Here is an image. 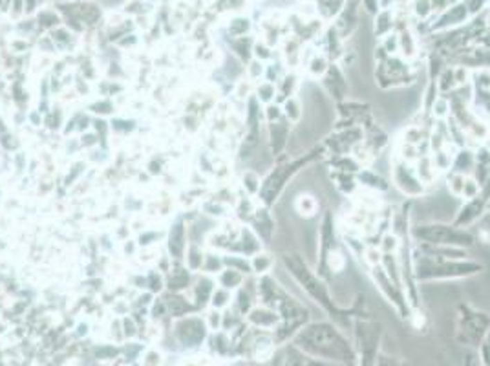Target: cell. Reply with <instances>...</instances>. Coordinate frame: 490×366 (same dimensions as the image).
<instances>
[{
    "mask_svg": "<svg viewBox=\"0 0 490 366\" xmlns=\"http://www.w3.org/2000/svg\"><path fill=\"white\" fill-rule=\"evenodd\" d=\"M258 96H260L262 101H269L274 96V88L271 85H263V87L258 88Z\"/></svg>",
    "mask_w": 490,
    "mask_h": 366,
    "instance_id": "cell-27",
    "label": "cell"
},
{
    "mask_svg": "<svg viewBox=\"0 0 490 366\" xmlns=\"http://www.w3.org/2000/svg\"><path fill=\"white\" fill-rule=\"evenodd\" d=\"M271 137H273V154H278L286 145V137H288V128L282 123H273V128H271Z\"/></svg>",
    "mask_w": 490,
    "mask_h": 366,
    "instance_id": "cell-13",
    "label": "cell"
},
{
    "mask_svg": "<svg viewBox=\"0 0 490 366\" xmlns=\"http://www.w3.org/2000/svg\"><path fill=\"white\" fill-rule=\"evenodd\" d=\"M256 229H258V233L262 234V236L265 240H268L269 236H271V231H273V222H271V218H269L265 211H258V214H256Z\"/></svg>",
    "mask_w": 490,
    "mask_h": 366,
    "instance_id": "cell-15",
    "label": "cell"
},
{
    "mask_svg": "<svg viewBox=\"0 0 490 366\" xmlns=\"http://www.w3.org/2000/svg\"><path fill=\"white\" fill-rule=\"evenodd\" d=\"M481 365L483 366H490V333L487 336V339L481 345Z\"/></svg>",
    "mask_w": 490,
    "mask_h": 366,
    "instance_id": "cell-25",
    "label": "cell"
},
{
    "mask_svg": "<svg viewBox=\"0 0 490 366\" xmlns=\"http://www.w3.org/2000/svg\"><path fill=\"white\" fill-rule=\"evenodd\" d=\"M317 200H315V196H311V194H300L299 198H297V202H295V207H297V211H299L302 216H313L315 213H317Z\"/></svg>",
    "mask_w": 490,
    "mask_h": 366,
    "instance_id": "cell-12",
    "label": "cell"
},
{
    "mask_svg": "<svg viewBox=\"0 0 490 366\" xmlns=\"http://www.w3.org/2000/svg\"><path fill=\"white\" fill-rule=\"evenodd\" d=\"M283 264H286V268L289 270V273L299 280V284L302 286V290L306 291V293H308L317 304H320L324 310L329 311L331 317H337V319H339V315H337L339 311H337V308H335L333 300L329 299L326 284H324L322 280H320L313 271L309 270L308 265L304 264V260L300 259L299 254H286V256H283Z\"/></svg>",
    "mask_w": 490,
    "mask_h": 366,
    "instance_id": "cell-2",
    "label": "cell"
},
{
    "mask_svg": "<svg viewBox=\"0 0 490 366\" xmlns=\"http://www.w3.org/2000/svg\"><path fill=\"white\" fill-rule=\"evenodd\" d=\"M475 79V87L480 88V90H490V71L487 70H481L478 71L474 76Z\"/></svg>",
    "mask_w": 490,
    "mask_h": 366,
    "instance_id": "cell-23",
    "label": "cell"
},
{
    "mask_svg": "<svg viewBox=\"0 0 490 366\" xmlns=\"http://www.w3.org/2000/svg\"><path fill=\"white\" fill-rule=\"evenodd\" d=\"M357 180H359L360 185L371 189V191H386V189H388V183L384 182L380 176L371 173V171H362V173H359Z\"/></svg>",
    "mask_w": 490,
    "mask_h": 366,
    "instance_id": "cell-11",
    "label": "cell"
},
{
    "mask_svg": "<svg viewBox=\"0 0 490 366\" xmlns=\"http://www.w3.org/2000/svg\"><path fill=\"white\" fill-rule=\"evenodd\" d=\"M417 240H423L430 245H454V247H465L472 245L474 238L466 231L446 224H430L419 225L412 233Z\"/></svg>",
    "mask_w": 490,
    "mask_h": 366,
    "instance_id": "cell-4",
    "label": "cell"
},
{
    "mask_svg": "<svg viewBox=\"0 0 490 366\" xmlns=\"http://www.w3.org/2000/svg\"><path fill=\"white\" fill-rule=\"evenodd\" d=\"M251 320H253L254 324L273 326L280 320V315H277L274 311H269V310H254L253 313H251Z\"/></svg>",
    "mask_w": 490,
    "mask_h": 366,
    "instance_id": "cell-14",
    "label": "cell"
},
{
    "mask_svg": "<svg viewBox=\"0 0 490 366\" xmlns=\"http://www.w3.org/2000/svg\"><path fill=\"white\" fill-rule=\"evenodd\" d=\"M283 366H320L319 363L313 361V357H309L308 354H304L297 346H291L286 356V365Z\"/></svg>",
    "mask_w": 490,
    "mask_h": 366,
    "instance_id": "cell-9",
    "label": "cell"
},
{
    "mask_svg": "<svg viewBox=\"0 0 490 366\" xmlns=\"http://www.w3.org/2000/svg\"><path fill=\"white\" fill-rule=\"evenodd\" d=\"M308 68H309V73H311L313 77H322L326 76V71H328V61H326L322 55L320 57L317 55L313 61L309 62Z\"/></svg>",
    "mask_w": 490,
    "mask_h": 366,
    "instance_id": "cell-17",
    "label": "cell"
},
{
    "mask_svg": "<svg viewBox=\"0 0 490 366\" xmlns=\"http://www.w3.org/2000/svg\"><path fill=\"white\" fill-rule=\"evenodd\" d=\"M271 264H273V260L269 259L268 254H258L253 262V268L256 273H265L271 268Z\"/></svg>",
    "mask_w": 490,
    "mask_h": 366,
    "instance_id": "cell-22",
    "label": "cell"
},
{
    "mask_svg": "<svg viewBox=\"0 0 490 366\" xmlns=\"http://www.w3.org/2000/svg\"><path fill=\"white\" fill-rule=\"evenodd\" d=\"M394 182L397 189L408 196H419L425 191V185L419 182L414 167H410L405 159H397L394 163Z\"/></svg>",
    "mask_w": 490,
    "mask_h": 366,
    "instance_id": "cell-6",
    "label": "cell"
},
{
    "mask_svg": "<svg viewBox=\"0 0 490 366\" xmlns=\"http://www.w3.org/2000/svg\"><path fill=\"white\" fill-rule=\"evenodd\" d=\"M465 174L461 173H452V176L448 178V191L455 196H461L463 194V189H465Z\"/></svg>",
    "mask_w": 490,
    "mask_h": 366,
    "instance_id": "cell-16",
    "label": "cell"
},
{
    "mask_svg": "<svg viewBox=\"0 0 490 366\" xmlns=\"http://www.w3.org/2000/svg\"><path fill=\"white\" fill-rule=\"evenodd\" d=\"M260 180L254 176V174H245V185H247V189L251 191V193H256V191H260Z\"/></svg>",
    "mask_w": 490,
    "mask_h": 366,
    "instance_id": "cell-28",
    "label": "cell"
},
{
    "mask_svg": "<svg viewBox=\"0 0 490 366\" xmlns=\"http://www.w3.org/2000/svg\"><path fill=\"white\" fill-rule=\"evenodd\" d=\"M364 256H366V262H368L369 265H377L380 264V260H383V251L377 250V247H369V250L364 253Z\"/></svg>",
    "mask_w": 490,
    "mask_h": 366,
    "instance_id": "cell-24",
    "label": "cell"
},
{
    "mask_svg": "<svg viewBox=\"0 0 490 366\" xmlns=\"http://www.w3.org/2000/svg\"><path fill=\"white\" fill-rule=\"evenodd\" d=\"M242 282V274L238 273L236 270H229L223 273L222 277V284L227 286V288H234V286H238Z\"/></svg>",
    "mask_w": 490,
    "mask_h": 366,
    "instance_id": "cell-21",
    "label": "cell"
},
{
    "mask_svg": "<svg viewBox=\"0 0 490 366\" xmlns=\"http://www.w3.org/2000/svg\"><path fill=\"white\" fill-rule=\"evenodd\" d=\"M465 366H481V361L478 359V356L475 354H469V357H466Z\"/></svg>",
    "mask_w": 490,
    "mask_h": 366,
    "instance_id": "cell-30",
    "label": "cell"
},
{
    "mask_svg": "<svg viewBox=\"0 0 490 366\" xmlns=\"http://www.w3.org/2000/svg\"><path fill=\"white\" fill-rule=\"evenodd\" d=\"M183 238H185L183 225L177 224L176 227L170 231V242H168V250H170L172 256H176V259H182L183 247H185V244H183Z\"/></svg>",
    "mask_w": 490,
    "mask_h": 366,
    "instance_id": "cell-10",
    "label": "cell"
},
{
    "mask_svg": "<svg viewBox=\"0 0 490 366\" xmlns=\"http://www.w3.org/2000/svg\"><path fill=\"white\" fill-rule=\"evenodd\" d=\"M302 165H306V159L286 163V165H282V167L274 168V173L265 180L263 187L260 189V196H262L263 202H265L268 205L273 204L274 198L278 196V193H280V191L283 189V185H286V182H288V180L291 178V176H293Z\"/></svg>",
    "mask_w": 490,
    "mask_h": 366,
    "instance_id": "cell-5",
    "label": "cell"
},
{
    "mask_svg": "<svg viewBox=\"0 0 490 366\" xmlns=\"http://www.w3.org/2000/svg\"><path fill=\"white\" fill-rule=\"evenodd\" d=\"M42 22V26H57L59 24V19H57L55 13H50V11H44L39 15V24Z\"/></svg>",
    "mask_w": 490,
    "mask_h": 366,
    "instance_id": "cell-26",
    "label": "cell"
},
{
    "mask_svg": "<svg viewBox=\"0 0 490 366\" xmlns=\"http://www.w3.org/2000/svg\"><path fill=\"white\" fill-rule=\"evenodd\" d=\"M283 108H286V117H288V121L297 123L300 119V116H302V110H300V105L297 99H288Z\"/></svg>",
    "mask_w": 490,
    "mask_h": 366,
    "instance_id": "cell-18",
    "label": "cell"
},
{
    "mask_svg": "<svg viewBox=\"0 0 490 366\" xmlns=\"http://www.w3.org/2000/svg\"><path fill=\"white\" fill-rule=\"evenodd\" d=\"M41 4L39 0H24V11L26 13H33L35 11V6Z\"/></svg>",
    "mask_w": 490,
    "mask_h": 366,
    "instance_id": "cell-29",
    "label": "cell"
},
{
    "mask_svg": "<svg viewBox=\"0 0 490 366\" xmlns=\"http://www.w3.org/2000/svg\"><path fill=\"white\" fill-rule=\"evenodd\" d=\"M414 171H415V174H417V178H419V182L423 183V185H430V183H432L435 180V176H437V168H435V165H434V162H432V158H419V159H417Z\"/></svg>",
    "mask_w": 490,
    "mask_h": 366,
    "instance_id": "cell-8",
    "label": "cell"
},
{
    "mask_svg": "<svg viewBox=\"0 0 490 366\" xmlns=\"http://www.w3.org/2000/svg\"><path fill=\"white\" fill-rule=\"evenodd\" d=\"M399 238H397V234L395 233H388L386 236L383 238V247H380V251L383 253H395V251L399 250Z\"/></svg>",
    "mask_w": 490,
    "mask_h": 366,
    "instance_id": "cell-19",
    "label": "cell"
},
{
    "mask_svg": "<svg viewBox=\"0 0 490 366\" xmlns=\"http://www.w3.org/2000/svg\"><path fill=\"white\" fill-rule=\"evenodd\" d=\"M295 346L313 359L348 365L355 359L348 339L329 322H311L295 336Z\"/></svg>",
    "mask_w": 490,
    "mask_h": 366,
    "instance_id": "cell-1",
    "label": "cell"
},
{
    "mask_svg": "<svg viewBox=\"0 0 490 366\" xmlns=\"http://www.w3.org/2000/svg\"><path fill=\"white\" fill-rule=\"evenodd\" d=\"M39 2H44V0H39Z\"/></svg>",
    "mask_w": 490,
    "mask_h": 366,
    "instance_id": "cell-31",
    "label": "cell"
},
{
    "mask_svg": "<svg viewBox=\"0 0 490 366\" xmlns=\"http://www.w3.org/2000/svg\"><path fill=\"white\" fill-rule=\"evenodd\" d=\"M62 11L71 15V22H81L82 26H94L101 19V10L94 2H73V4H61Z\"/></svg>",
    "mask_w": 490,
    "mask_h": 366,
    "instance_id": "cell-7",
    "label": "cell"
},
{
    "mask_svg": "<svg viewBox=\"0 0 490 366\" xmlns=\"http://www.w3.org/2000/svg\"><path fill=\"white\" fill-rule=\"evenodd\" d=\"M478 194H480V183L472 178H466L465 189H463V194H461V196H465L466 200H474Z\"/></svg>",
    "mask_w": 490,
    "mask_h": 366,
    "instance_id": "cell-20",
    "label": "cell"
},
{
    "mask_svg": "<svg viewBox=\"0 0 490 366\" xmlns=\"http://www.w3.org/2000/svg\"><path fill=\"white\" fill-rule=\"evenodd\" d=\"M415 271H417V277L423 280L460 279V277H469V274L481 271V265L474 264V262H460V260H448L425 254V256L415 260Z\"/></svg>",
    "mask_w": 490,
    "mask_h": 366,
    "instance_id": "cell-3",
    "label": "cell"
}]
</instances>
